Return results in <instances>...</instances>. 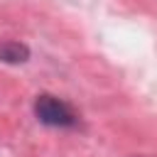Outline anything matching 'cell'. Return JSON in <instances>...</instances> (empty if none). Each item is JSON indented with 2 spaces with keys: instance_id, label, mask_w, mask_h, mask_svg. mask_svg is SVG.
Listing matches in <instances>:
<instances>
[{
  "instance_id": "1",
  "label": "cell",
  "mask_w": 157,
  "mask_h": 157,
  "mask_svg": "<svg viewBox=\"0 0 157 157\" xmlns=\"http://www.w3.org/2000/svg\"><path fill=\"white\" fill-rule=\"evenodd\" d=\"M34 115H37L39 123H44L49 128H71L76 123L74 110L64 101H59L56 96H49V93L37 96V101H34Z\"/></svg>"
},
{
  "instance_id": "2",
  "label": "cell",
  "mask_w": 157,
  "mask_h": 157,
  "mask_svg": "<svg viewBox=\"0 0 157 157\" xmlns=\"http://www.w3.org/2000/svg\"><path fill=\"white\" fill-rule=\"evenodd\" d=\"M29 59V49L20 42H2L0 44V61L5 64H22Z\"/></svg>"
}]
</instances>
